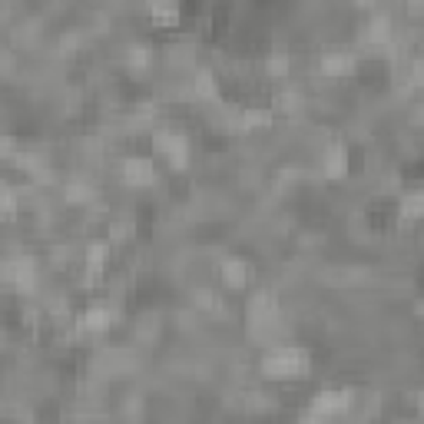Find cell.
Wrapping results in <instances>:
<instances>
[{"label": "cell", "instance_id": "6da1fadb", "mask_svg": "<svg viewBox=\"0 0 424 424\" xmlns=\"http://www.w3.org/2000/svg\"><path fill=\"white\" fill-rule=\"evenodd\" d=\"M309 368V355L292 345H272L262 355V372L269 378H292V374H305Z\"/></svg>", "mask_w": 424, "mask_h": 424}, {"label": "cell", "instance_id": "7a4b0ae2", "mask_svg": "<svg viewBox=\"0 0 424 424\" xmlns=\"http://www.w3.org/2000/svg\"><path fill=\"white\" fill-rule=\"evenodd\" d=\"M153 146L166 156V160L173 162L176 169L179 166H186V156H189V143L186 136H179V133H169V129H160L156 136H153Z\"/></svg>", "mask_w": 424, "mask_h": 424}, {"label": "cell", "instance_id": "3957f363", "mask_svg": "<svg viewBox=\"0 0 424 424\" xmlns=\"http://www.w3.org/2000/svg\"><path fill=\"white\" fill-rule=\"evenodd\" d=\"M351 395L348 391H322L315 398V414H335V411H345L348 408Z\"/></svg>", "mask_w": 424, "mask_h": 424}, {"label": "cell", "instance_id": "277c9868", "mask_svg": "<svg viewBox=\"0 0 424 424\" xmlns=\"http://www.w3.org/2000/svg\"><path fill=\"white\" fill-rule=\"evenodd\" d=\"M123 176L133 183V186H146V183H153V179H156V169H153L150 160H126Z\"/></svg>", "mask_w": 424, "mask_h": 424}, {"label": "cell", "instance_id": "5b68a950", "mask_svg": "<svg viewBox=\"0 0 424 424\" xmlns=\"http://www.w3.org/2000/svg\"><path fill=\"white\" fill-rule=\"evenodd\" d=\"M222 282L229 288H242L249 282V265L242 262V259H225L222 262Z\"/></svg>", "mask_w": 424, "mask_h": 424}, {"label": "cell", "instance_id": "8992f818", "mask_svg": "<svg viewBox=\"0 0 424 424\" xmlns=\"http://www.w3.org/2000/svg\"><path fill=\"white\" fill-rule=\"evenodd\" d=\"M150 13H153V20H160V24H176V20H179V7H176V0H153Z\"/></svg>", "mask_w": 424, "mask_h": 424}, {"label": "cell", "instance_id": "52a82bcc", "mask_svg": "<svg viewBox=\"0 0 424 424\" xmlns=\"http://www.w3.org/2000/svg\"><path fill=\"white\" fill-rule=\"evenodd\" d=\"M322 173L328 179H338V176H345V150H328V156L322 160Z\"/></svg>", "mask_w": 424, "mask_h": 424}, {"label": "cell", "instance_id": "ba28073f", "mask_svg": "<svg viewBox=\"0 0 424 424\" xmlns=\"http://www.w3.org/2000/svg\"><path fill=\"white\" fill-rule=\"evenodd\" d=\"M106 325H110V312H106V309H90V312L80 318V328H83V332H103Z\"/></svg>", "mask_w": 424, "mask_h": 424}, {"label": "cell", "instance_id": "9c48e42d", "mask_svg": "<svg viewBox=\"0 0 424 424\" xmlns=\"http://www.w3.org/2000/svg\"><path fill=\"white\" fill-rule=\"evenodd\" d=\"M351 70V57L338 53V57H325L322 60V73L325 76H345Z\"/></svg>", "mask_w": 424, "mask_h": 424}, {"label": "cell", "instance_id": "30bf717a", "mask_svg": "<svg viewBox=\"0 0 424 424\" xmlns=\"http://www.w3.org/2000/svg\"><path fill=\"white\" fill-rule=\"evenodd\" d=\"M388 37H391V27H388L385 17H378V20L368 24V40H372V43H385Z\"/></svg>", "mask_w": 424, "mask_h": 424}, {"label": "cell", "instance_id": "8fae6325", "mask_svg": "<svg viewBox=\"0 0 424 424\" xmlns=\"http://www.w3.org/2000/svg\"><path fill=\"white\" fill-rule=\"evenodd\" d=\"M196 93H199V97H206V100H212V97H215V80H212V73H206V70H199V73H196Z\"/></svg>", "mask_w": 424, "mask_h": 424}, {"label": "cell", "instance_id": "7c38bea8", "mask_svg": "<svg viewBox=\"0 0 424 424\" xmlns=\"http://www.w3.org/2000/svg\"><path fill=\"white\" fill-rule=\"evenodd\" d=\"M269 123H272L269 110H249L242 116V126H269Z\"/></svg>", "mask_w": 424, "mask_h": 424}, {"label": "cell", "instance_id": "4fadbf2b", "mask_svg": "<svg viewBox=\"0 0 424 424\" xmlns=\"http://www.w3.org/2000/svg\"><path fill=\"white\" fill-rule=\"evenodd\" d=\"M0 212H3V215H13V212H17V196H13L7 186H0Z\"/></svg>", "mask_w": 424, "mask_h": 424}, {"label": "cell", "instance_id": "5bb4252c", "mask_svg": "<svg viewBox=\"0 0 424 424\" xmlns=\"http://www.w3.org/2000/svg\"><path fill=\"white\" fill-rule=\"evenodd\" d=\"M129 63H133V66H146V63H150V50H146V47H133V50H129Z\"/></svg>", "mask_w": 424, "mask_h": 424}, {"label": "cell", "instance_id": "9a60e30c", "mask_svg": "<svg viewBox=\"0 0 424 424\" xmlns=\"http://www.w3.org/2000/svg\"><path fill=\"white\" fill-rule=\"evenodd\" d=\"M103 255H106V246H90V269H100V262H103Z\"/></svg>", "mask_w": 424, "mask_h": 424}, {"label": "cell", "instance_id": "2e32d148", "mask_svg": "<svg viewBox=\"0 0 424 424\" xmlns=\"http://www.w3.org/2000/svg\"><path fill=\"white\" fill-rule=\"evenodd\" d=\"M418 209H421V196H418V192H411V196H408V199H404V215H418Z\"/></svg>", "mask_w": 424, "mask_h": 424}]
</instances>
